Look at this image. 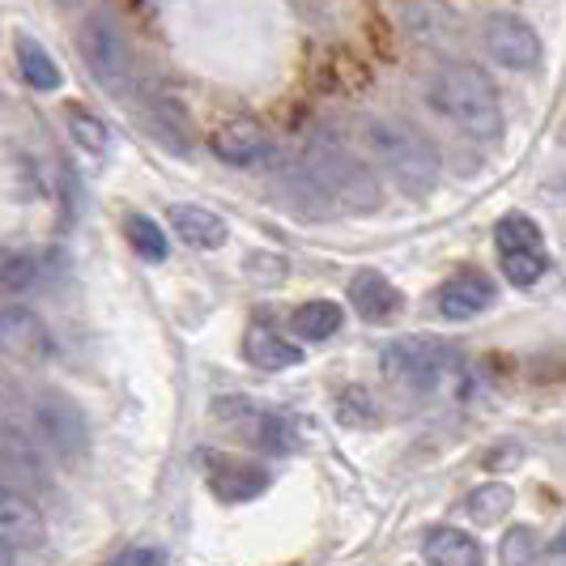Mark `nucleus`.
<instances>
[{
	"label": "nucleus",
	"mask_w": 566,
	"mask_h": 566,
	"mask_svg": "<svg viewBox=\"0 0 566 566\" xmlns=\"http://www.w3.org/2000/svg\"><path fill=\"white\" fill-rule=\"evenodd\" d=\"M367 149L375 158V167H384V175L397 184L405 197L422 200L439 188L443 175V158L439 145L426 133H418L405 119H370L367 124Z\"/></svg>",
	"instance_id": "obj_2"
},
{
	"label": "nucleus",
	"mask_w": 566,
	"mask_h": 566,
	"mask_svg": "<svg viewBox=\"0 0 566 566\" xmlns=\"http://www.w3.org/2000/svg\"><path fill=\"white\" fill-rule=\"evenodd\" d=\"M145 124H149L154 142L167 145L170 154H188L192 149V115L175 94H149L145 98Z\"/></svg>",
	"instance_id": "obj_15"
},
{
	"label": "nucleus",
	"mask_w": 566,
	"mask_h": 566,
	"mask_svg": "<svg viewBox=\"0 0 566 566\" xmlns=\"http://www.w3.org/2000/svg\"><path fill=\"white\" fill-rule=\"evenodd\" d=\"M18 64H22V77H27V85L43 90V94L60 90V64L52 60V52H48L43 43H34L30 34H22V39H18Z\"/></svg>",
	"instance_id": "obj_23"
},
{
	"label": "nucleus",
	"mask_w": 566,
	"mask_h": 566,
	"mask_svg": "<svg viewBox=\"0 0 566 566\" xmlns=\"http://www.w3.org/2000/svg\"><path fill=\"white\" fill-rule=\"evenodd\" d=\"M48 537V524H43V511L34 507L27 490L0 482V545L9 549H39Z\"/></svg>",
	"instance_id": "obj_11"
},
{
	"label": "nucleus",
	"mask_w": 566,
	"mask_h": 566,
	"mask_svg": "<svg viewBox=\"0 0 566 566\" xmlns=\"http://www.w3.org/2000/svg\"><path fill=\"white\" fill-rule=\"evenodd\" d=\"M340 324H345V312H340V303H333V298H312V303H303L298 312L290 315V333L303 340L337 337Z\"/></svg>",
	"instance_id": "obj_21"
},
{
	"label": "nucleus",
	"mask_w": 566,
	"mask_h": 566,
	"mask_svg": "<svg viewBox=\"0 0 566 566\" xmlns=\"http://www.w3.org/2000/svg\"><path fill=\"white\" fill-rule=\"evenodd\" d=\"M69 133H73V142L82 145L85 154H107V145H112L107 124L90 112H69Z\"/></svg>",
	"instance_id": "obj_26"
},
{
	"label": "nucleus",
	"mask_w": 566,
	"mask_h": 566,
	"mask_svg": "<svg viewBox=\"0 0 566 566\" xmlns=\"http://www.w3.org/2000/svg\"><path fill=\"white\" fill-rule=\"evenodd\" d=\"M0 482L18 485V490H34L48 485V460H43V443L22 434L18 426L0 418Z\"/></svg>",
	"instance_id": "obj_9"
},
{
	"label": "nucleus",
	"mask_w": 566,
	"mask_h": 566,
	"mask_svg": "<svg viewBox=\"0 0 566 566\" xmlns=\"http://www.w3.org/2000/svg\"><path fill=\"white\" fill-rule=\"evenodd\" d=\"M273 192L282 197L285 209H294V213H303V218H333V213H337L333 197L319 188V179L307 170L303 158L282 163V167L273 170Z\"/></svg>",
	"instance_id": "obj_12"
},
{
	"label": "nucleus",
	"mask_w": 566,
	"mask_h": 566,
	"mask_svg": "<svg viewBox=\"0 0 566 566\" xmlns=\"http://www.w3.org/2000/svg\"><path fill=\"white\" fill-rule=\"evenodd\" d=\"M0 354L9 358H48L52 354V333L43 324V315L18 307V303H0Z\"/></svg>",
	"instance_id": "obj_13"
},
{
	"label": "nucleus",
	"mask_w": 566,
	"mask_h": 566,
	"mask_svg": "<svg viewBox=\"0 0 566 566\" xmlns=\"http://www.w3.org/2000/svg\"><path fill=\"white\" fill-rule=\"evenodd\" d=\"M9 558H13V549H9V545H0V563H9Z\"/></svg>",
	"instance_id": "obj_34"
},
{
	"label": "nucleus",
	"mask_w": 566,
	"mask_h": 566,
	"mask_svg": "<svg viewBox=\"0 0 566 566\" xmlns=\"http://www.w3.org/2000/svg\"><path fill=\"white\" fill-rule=\"evenodd\" d=\"M494 248H499V264H503V273H507V282L515 285V290L537 285L541 277H545V269H549L545 239H541L537 222L524 218V213L499 218V227H494Z\"/></svg>",
	"instance_id": "obj_7"
},
{
	"label": "nucleus",
	"mask_w": 566,
	"mask_h": 566,
	"mask_svg": "<svg viewBox=\"0 0 566 566\" xmlns=\"http://www.w3.org/2000/svg\"><path fill=\"white\" fill-rule=\"evenodd\" d=\"M455 363H460V349H455L452 340L426 337V333L397 337L384 349V358H379L384 375L397 388H405V392H434L455 370Z\"/></svg>",
	"instance_id": "obj_5"
},
{
	"label": "nucleus",
	"mask_w": 566,
	"mask_h": 566,
	"mask_svg": "<svg viewBox=\"0 0 566 566\" xmlns=\"http://www.w3.org/2000/svg\"><path fill=\"white\" fill-rule=\"evenodd\" d=\"M4 260H9V252H4V248H0V273H4Z\"/></svg>",
	"instance_id": "obj_35"
},
{
	"label": "nucleus",
	"mask_w": 566,
	"mask_h": 566,
	"mask_svg": "<svg viewBox=\"0 0 566 566\" xmlns=\"http://www.w3.org/2000/svg\"><path fill=\"white\" fill-rule=\"evenodd\" d=\"M426 98L460 137H469V142H499V133H503V103H499L494 82L485 77L478 64H469V60L439 64L430 73V82H426Z\"/></svg>",
	"instance_id": "obj_1"
},
{
	"label": "nucleus",
	"mask_w": 566,
	"mask_h": 566,
	"mask_svg": "<svg viewBox=\"0 0 566 566\" xmlns=\"http://www.w3.org/2000/svg\"><path fill=\"white\" fill-rule=\"evenodd\" d=\"M243 358H248L255 370H290L303 363V349H298L294 340L277 337L273 328L255 324V328H248V337H243Z\"/></svg>",
	"instance_id": "obj_19"
},
{
	"label": "nucleus",
	"mask_w": 566,
	"mask_h": 566,
	"mask_svg": "<svg viewBox=\"0 0 566 566\" xmlns=\"http://www.w3.org/2000/svg\"><path fill=\"white\" fill-rule=\"evenodd\" d=\"M213 154L227 167H252V163H260L269 154V137H264V128L252 124V119H234V124L213 133Z\"/></svg>",
	"instance_id": "obj_17"
},
{
	"label": "nucleus",
	"mask_w": 566,
	"mask_h": 566,
	"mask_svg": "<svg viewBox=\"0 0 566 566\" xmlns=\"http://www.w3.org/2000/svg\"><path fill=\"white\" fill-rule=\"evenodd\" d=\"M422 558L434 566H478L482 563V545L469 537L464 528L434 524V528L422 533Z\"/></svg>",
	"instance_id": "obj_18"
},
{
	"label": "nucleus",
	"mask_w": 566,
	"mask_h": 566,
	"mask_svg": "<svg viewBox=\"0 0 566 566\" xmlns=\"http://www.w3.org/2000/svg\"><path fill=\"white\" fill-rule=\"evenodd\" d=\"M60 9H82V4H90V0H56Z\"/></svg>",
	"instance_id": "obj_33"
},
{
	"label": "nucleus",
	"mask_w": 566,
	"mask_h": 566,
	"mask_svg": "<svg viewBox=\"0 0 566 566\" xmlns=\"http://www.w3.org/2000/svg\"><path fill=\"white\" fill-rule=\"evenodd\" d=\"M269 482H273V473L260 469V464H222L209 478V490L222 503H248V499H260L269 490Z\"/></svg>",
	"instance_id": "obj_20"
},
{
	"label": "nucleus",
	"mask_w": 566,
	"mask_h": 566,
	"mask_svg": "<svg viewBox=\"0 0 566 566\" xmlns=\"http://www.w3.org/2000/svg\"><path fill=\"white\" fill-rule=\"evenodd\" d=\"M115 563L119 566H163L167 563V549H145V545H133V549L115 554Z\"/></svg>",
	"instance_id": "obj_30"
},
{
	"label": "nucleus",
	"mask_w": 566,
	"mask_h": 566,
	"mask_svg": "<svg viewBox=\"0 0 566 566\" xmlns=\"http://www.w3.org/2000/svg\"><path fill=\"white\" fill-rule=\"evenodd\" d=\"M554 554H566V524L558 528V541H554Z\"/></svg>",
	"instance_id": "obj_32"
},
{
	"label": "nucleus",
	"mask_w": 566,
	"mask_h": 566,
	"mask_svg": "<svg viewBox=\"0 0 566 566\" xmlns=\"http://www.w3.org/2000/svg\"><path fill=\"white\" fill-rule=\"evenodd\" d=\"M349 303H354V312L358 319H367V324H392L400 312H405V294H400L397 285L388 282L379 269H358L354 277H349Z\"/></svg>",
	"instance_id": "obj_14"
},
{
	"label": "nucleus",
	"mask_w": 566,
	"mask_h": 566,
	"mask_svg": "<svg viewBox=\"0 0 566 566\" xmlns=\"http://www.w3.org/2000/svg\"><path fill=\"white\" fill-rule=\"evenodd\" d=\"M22 400H27V388H22L18 370L9 367V363H4V354H0V418H9Z\"/></svg>",
	"instance_id": "obj_29"
},
{
	"label": "nucleus",
	"mask_w": 566,
	"mask_h": 566,
	"mask_svg": "<svg viewBox=\"0 0 566 566\" xmlns=\"http://www.w3.org/2000/svg\"><path fill=\"white\" fill-rule=\"evenodd\" d=\"M340 422L345 426H375L379 422V409H375V400H370L367 388H345L340 392Z\"/></svg>",
	"instance_id": "obj_28"
},
{
	"label": "nucleus",
	"mask_w": 566,
	"mask_h": 566,
	"mask_svg": "<svg viewBox=\"0 0 566 566\" xmlns=\"http://www.w3.org/2000/svg\"><path fill=\"white\" fill-rule=\"evenodd\" d=\"M482 48L499 60L503 69H537L545 48H541V34L520 13H490L482 22Z\"/></svg>",
	"instance_id": "obj_8"
},
{
	"label": "nucleus",
	"mask_w": 566,
	"mask_h": 566,
	"mask_svg": "<svg viewBox=\"0 0 566 566\" xmlns=\"http://www.w3.org/2000/svg\"><path fill=\"white\" fill-rule=\"evenodd\" d=\"M170 230H175L188 248H200V252H218V248H227V239H230L227 222H222L218 213L200 209V205H175V209H170Z\"/></svg>",
	"instance_id": "obj_16"
},
{
	"label": "nucleus",
	"mask_w": 566,
	"mask_h": 566,
	"mask_svg": "<svg viewBox=\"0 0 566 566\" xmlns=\"http://www.w3.org/2000/svg\"><path fill=\"white\" fill-rule=\"evenodd\" d=\"M494 282L482 269H460L448 282L434 290V307L443 319H478L482 312L494 307Z\"/></svg>",
	"instance_id": "obj_10"
},
{
	"label": "nucleus",
	"mask_w": 566,
	"mask_h": 566,
	"mask_svg": "<svg viewBox=\"0 0 566 566\" xmlns=\"http://www.w3.org/2000/svg\"><path fill=\"white\" fill-rule=\"evenodd\" d=\"M248 418H252L255 448H264V452L273 455H290L298 448V430H294L290 418H282V413H255V409H248Z\"/></svg>",
	"instance_id": "obj_24"
},
{
	"label": "nucleus",
	"mask_w": 566,
	"mask_h": 566,
	"mask_svg": "<svg viewBox=\"0 0 566 566\" xmlns=\"http://www.w3.org/2000/svg\"><path fill=\"white\" fill-rule=\"evenodd\" d=\"M124 234H128V243H133V252L142 255V260H167L170 243L167 234H163V227L154 222V218H145V213H128L124 218Z\"/></svg>",
	"instance_id": "obj_25"
},
{
	"label": "nucleus",
	"mask_w": 566,
	"mask_h": 566,
	"mask_svg": "<svg viewBox=\"0 0 566 566\" xmlns=\"http://www.w3.org/2000/svg\"><path fill=\"white\" fill-rule=\"evenodd\" d=\"M511 507H515V490L507 482H482L478 490L464 494V511L473 524H499V520H507Z\"/></svg>",
	"instance_id": "obj_22"
},
{
	"label": "nucleus",
	"mask_w": 566,
	"mask_h": 566,
	"mask_svg": "<svg viewBox=\"0 0 566 566\" xmlns=\"http://www.w3.org/2000/svg\"><path fill=\"white\" fill-rule=\"evenodd\" d=\"M77 48L90 69V77L98 90H107L112 98H133L137 90V56H133V43L119 27L112 9H94L85 13L82 27H77Z\"/></svg>",
	"instance_id": "obj_4"
},
{
	"label": "nucleus",
	"mask_w": 566,
	"mask_h": 566,
	"mask_svg": "<svg viewBox=\"0 0 566 566\" xmlns=\"http://www.w3.org/2000/svg\"><path fill=\"white\" fill-rule=\"evenodd\" d=\"M499 558L507 566H524L537 558V533L528 528V524H515V528H507V537H503V545H499Z\"/></svg>",
	"instance_id": "obj_27"
},
{
	"label": "nucleus",
	"mask_w": 566,
	"mask_h": 566,
	"mask_svg": "<svg viewBox=\"0 0 566 566\" xmlns=\"http://www.w3.org/2000/svg\"><path fill=\"white\" fill-rule=\"evenodd\" d=\"M30 422H34V439L64 464H82L90 455V422L77 400L60 397V392H39L30 405Z\"/></svg>",
	"instance_id": "obj_6"
},
{
	"label": "nucleus",
	"mask_w": 566,
	"mask_h": 566,
	"mask_svg": "<svg viewBox=\"0 0 566 566\" xmlns=\"http://www.w3.org/2000/svg\"><path fill=\"white\" fill-rule=\"evenodd\" d=\"M303 163L319 179V188L333 197V205L345 213H375L384 205V188H379L375 170L363 158H354L337 133H315L303 149Z\"/></svg>",
	"instance_id": "obj_3"
},
{
	"label": "nucleus",
	"mask_w": 566,
	"mask_h": 566,
	"mask_svg": "<svg viewBox=\"0 0 566 566\" xmlns=\"http://www.w3.org/2000/svg\"><path fill=\"white\" fill-rule=\"evenodd\" d=\"M545 192H549V197H558V200H566V175H563V179H554V184H545Z\"/></svg>",
	"instance_id": "obj_31"
}]
</instances>
